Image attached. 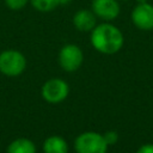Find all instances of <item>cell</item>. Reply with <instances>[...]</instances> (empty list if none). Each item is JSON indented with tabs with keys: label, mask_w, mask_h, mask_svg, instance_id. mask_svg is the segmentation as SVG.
I'll return each mask as SVG.
<instances>
[{
	"label": "cell",
	"mask_w": 153,
	"mask_h": 153,
	"mask_svg": "<svg viewBox=\"0 0 153 153\" xmlns=\"http://www.w3.org/2000/svg\"><path fill=\"white\" fill-rule=\"evenodd\" d=\"M103 136H104V139H105L108 146L115 145V143L118 141V134H117V131H115V130H108L106 133L103 134Z\"/></svg>",
	"instance_id": "4fadbf2b"
},
{
	"label": "cell",
	"mask_w": 153,
	"mask_h": 153,
	"mask_svg": "<svg viewBox=\"0 0 153 153\" xmlns=\"http://www.w3.org/2000/svg\"><path fill=\"white\" fill-rule=\"evenodd\" d=\"M84 61V53L76 44H65L59 53V63L66 72H74L80 68Z\"/></svg>",
	"instance_id": "277c9868"
},
{
	"label": "cell",
	"mask_w": 153,
	"mask_h": 153,
	"mask_svg": "<svg viewBox=\"0 0 153 153\" xmlns=\"http://www.w3.org/2000/svg\"><path fill=\"white\" fill-rule=\"evenodd\" d=\"M90 41L92 47L100 54L112 55L118 53L124 43V37L122 31L110 24L109 22H104L102 24H97L91 31Z\"/></svg>",
	"instance_id": "6da1fadb"
},
{
	"label": "cell",
	"mask_w": 153,
	"mask_h": 153,
	"mask_svg": "<svg viewBox=\"0 0 153 153\" xmlns=\"http://www.w3.org/2000/svg\"><path fill=\"white\" fill-rule=\"evenodd\" d=\"M65 1H66V4H67V2H68V1H69V0H65Z\"/></svg>",
	"instance_id": "e0dca14e"
},
{
	"label": "cell",
	"mask_w": 153,
	"mask_h": 153,
	"mask_svg": "<svg viewBox=\"0 0 153 153\" xmlns=\"http://www.w3.org/2000/svg\"><path fill=\"white\" fill-rule=\"evenodd\" d=\"M74 148L76 153H106L108 143L103 134L85 131L75 139Z\"/></svg>",
	"instance_id": "3957f363"
},
{
	"label": "cell",
	"mask_w": 153,
	"mask_h": 153,
	"mask_svg": "<svg viewBox=\"0 0 153 153\" xmlns=\"http://www.w3.org/2000/svg\"><path fill=\"white\" fill-rule=\"evenodd\" d=\"M44 153H68V145L66 140L57 135L47 137L43 142Z\"/></svg>",
	"instance_id": "9c48e42d"
},
{
	"label": "cell",
	"mask_w": 153,
	"mask_h": 153,
	"mask_svg": "<svg viewBox=\"0 0 153 153\" xmlns=\"http://www.w3.org/2000/svg\"><path fill=\"white\" fill-rule=\"evenodd\" d=\"M136 153H153V143H145L140 146Z\"/></svg>",
	"instance_id": "5bb4252c"
},
{
	"label": "cell",
	"mask_w": 153,
	"mask_h": 153,
	"mask_svg": "<svg viewBox=\"0 0 153 153\" xmlns=\"http://www.w3.org/2000/svg\"><path fill=\"white\" fill-rule=\"evenodd\" d=\"M31 6L38 12H50L66 4L65 0H30Z\"/></svg>",
	"instance_id": "8fae6325"
},
{
	"label": "cell",
	"mask_w": 153,
	"mask_h": 153,
	"mask_svg": "<svg viewBox=\"0 0 153 153\" xmlns=\"http://www.w3.org/2000/svg\"><path fill=\"white\" fill-rule=\"evenodd\" d=\"M91 10L97 18L104 22H111L120 16L121 6L118 0H92Z\"/></svg>",
	"instance_id": "52a82bcc"
},
{
	"label": "cell",
	"mask_w": 153,
	"mask_h": 153,
	"mask_svg": "<svg viewBox=\"0 0 153 153\" xmlns=\"http://www.w3.org/2000/svg\"><path fill=\"white\" fill-rule=\"evenodd\" d=\"M4 1H5V5L12 11L23 10L30 2V0H4Z\"/></svg>",
	"instance_id": "7c38bea8"
},
{
	"label": "cell",
	"mask_w": 153,
	"mask_h": 153,
	"mask_svg": "<svg viewBox=\"0 0 153 153\" xmlns=\"http://www.w3.org/2000/svg\"><path fill=\"white\" fill-rule=\"evenodd\" d=\"M6 153H36V146L31 140L19 137L13 140L7 146Z\"/></svg>",
	"instance_id": "30bf717a"
},
{
	"label": "cell",
	"mask_w": 153,
	"mask_h": 153,
	"mask_svg": "<svg viewBox=\"0 0 153 153\" xmlns=\"http://www.w3.org/2000/svg\"><path fill=\"white\" fill-rule=\"evenodd\" d=\"M91 1H92V0H91Z\"/></svg>",
	"instance_id": "ac0fdd59"
},
{
	"label": "cell",
	"mask_w": 153,
	"mask_h": 153,
	"mask_svg": "<svg viewBox=\"0 0 153 153\" xmlns=\"http://www.w3.org/2000/svg\"><path fill=\"white\" fill-rule=\"evenodd\" d=\"M136 4H143V2H148V0H135Z\"/></svg>",
	"instance_id": "9a60e30c"
},
{
	"label": "cell",
	"mask_w": 153,
	"mask_h": 153,
	"mask_svg": "<svg viewBox=\"0 0 153 153\" xmlns=\"http://www.w3.org/2000/svg\"><path fill=\"white\" fill-rule=\"evenodd\" d=\"M73 25L76 30L81 32H91L97 25V17L92 10H79L73 16Z\"/></svg>",
	"instance_id": "ba28073f"
},
{
	"label": "cell",
	"mask_w": 153,
	"mask_h": 153,
	"mask_svg": "<svg viewBox=\"0 0 153 153\" xmlns=\"http://www.w3.org/2000/svg\"><path fill=\"white\" fill-rule=\"evenodd\" d=\"M26 68V59L19 50L7 49L0 53V72L7 76H18Z\"/></svg>",
	"instance_id": "7a4b0ae2"
},
{
	"label": "cell",
	"mask_w": 153,
	"mask_h": 153,
	"mask_svg": "<svg viewBox=\"0 0 153 153\" xmlns=\"http://www.w3.org/2000/svg\"><path fill=\"white\" fill-rule=\"evenodd\" d=\"M130 19L135 27L142 31L153 30V5L149 2L136 4L130 13Z\"/></svg>",
	"instance_id": "8992f818"
},
{
	"label": "cell",
	"mask_w": 153,
	"mask_h": 153,
	"mask_svg": "<svg viewBox=\"0 0 153 153\" xmlns=\"http://www.w3.org/2000/svg\"><path fill=\"white\" fill-rule=\"evenodd\" d=\"M118 1H128V0H118Z\"/></svg>",
	"instance_id": "2e32d148"
},
{
	"label": "cell",
	"mask_w": 153,
	"mask_h": 153,
	"mask_svg": "<svg viewBox=\"0 0 153 153\" xmlns=\"http://www.w3.org/2000/svg\"><path fill=\"white\" fill-rule=\"evenodd\" d=\"M42 97L45 102L56 104L65 100L69 93L68 84L62 79H49L42 86Z\"/></svg>",
	"instance_id": "5b68a950"
}]
</instances>
